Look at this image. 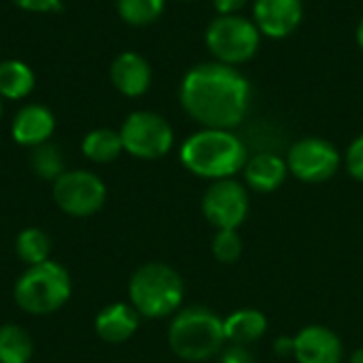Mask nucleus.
<instances>
[{
    "mask_svg": "<svg viewBox=\"0 0 363 363\" xmlns=\"http://www.w3.org/2000/svg\"><path fill=\"white\" fill-rule=\"evenodd\" d=\"M251 81L221 62H202L189 68L179 85L183 111L202 128L234 130L251 108Z\"/></svg>",
    "mask_w": 363,
    "mask_h": 363,
    "instance_id": "obj_1",
    "label": "nucleus"
},
{
    "mask_svg": "<svg viewBox=\"0 0 363 363\" xmlns=\"http://www.w3.org/2000/svg\"><path fill=\"white\" fill-rule=\"evenodd\" d=\"M179 160L187 172L213 183L240 174L249 160V149L234 130L200 128L181 143Z\"/></svg>",
    "mask_w": 363,
    "mask_h": 363,
    "instance_id": "obj_2",
    "label": "nucleus"
},
{
    "mask_svg": "<svg viewBox=\"0 0 363 363\" xmlns=\"http://www.w3.org/2000/svg\"><path fill=\"white\" fill-rule=\"evenodd\" d=\"M223 317L206 306H187L172 315L168 328L170 351L189 363H202L217 357L225 347Z\"/></svg>",
    "mask_w": 363,
    "mask_h": 363,
    "instance_id": "obj_3",
    "label": "nucleus"
},
{
    "mask_svg": "<svg viewBox=\"0 0 363 363\" xmlns=\"http://www.w3.org/2000/svg\"><path fill=\"white\" fill-rule=\"evenodd\" d=\"M128 296L130 304L143 319H166L181 311L185 283L172 266L149 262L132 274Z\"/></svg>",
    "mask_w": 363,
    "mask_h": 363,
    "instance_id": "obj_4",
    "label": "nucleus"
},
{
    "mask_svg": "<svg viewBox=\"0 0 363 363\" xmlns=\"http://www.w3.org/2000/svg\"><path fill=\"white\" fill-rule=\"evenodd\" d=\"M70 294L72 281L68 270L51 259L28 266L13 289L15 304L34 317H45L60 311L70 300Z\"/></svg>",
    "mask_w": 363,
    "mask_h": 363,
    "instance_id": "obj_5",
    "label": "nucleus"
},
{
    "mask_svg": "<svg viewBox=\"0 0 363 363\" xmlns=\"http://www.w3.org/2000/svg\"><path fill=\"white\" fill-rule=\"evenodd\" d=\"M204 43L215 62L240 66L253 60L262 45V32L245 15H217L204 32Z\"/></svg>",
    "mask_w": 363,
    "mask_h": 363,
    "instance_id": "obj_6",
    "label": "nucleus"
},
{
    "mask_svg": "<svg viewBox=\"0 0 363 363\" xmlns=\"http://www.w3.org/2000/svg\"><path fill=\"white\" fill-rule=\"evenodd\" d=\"M123 151L138 160H160L174 147V130L153 111H134L119 128Z\"/></svg>",
    "mask_w": 363,
    "mask_h": 363,
    "instance_id": "obj_7",
    "label": "nucleus"
},
{
    "mask_svg": "<svg viewBox=\"0 0 363 363\" xmlns=\"http://www.w3.org/2000/svg\"><path fill=\"white\" fill-rule=\"evenodd\" d=\"M289 174L302 183L319 185L336 177L342 166V153L334 143L321 136H304L287 151Z\"/></svg>",
    "mask_w": 363,
    "mask_h": 363,
    "instance_id": "obj_8",
    "label": "nucleus"
},
{
    "mask_svg": "<svg viewBox=\"0 0 363 363\" xmlns=\"http://www.w3.org/2000/svg\"><path fill=\"white\" fill-rule=\"evenodd\" d=\"M53 202L70 217H91L106 202V185L96 172L66 170L53 181Z\"/></svg>",
    "mask_w": 363,
    "mask_h": 363,
    "instance_id": "obj_9",
    "label": "nucleus"
},
{
    "mask_svg": "<svg viewBox=\"0 0 363 363\" xmlns=\"http://www.w3.org/2000/svg\"><path fill=\"white\" fill-rule=\"evenodd\" d=\"M249 189L238 179L213 181L202 196V215L215 230H238L249 217Z\"/></svg>",
    "mask_w": 363,
    "mask_h": 363,
    "instance_id": "obj_10",
    "label": "nucleus"
},
{
    "mask_svg": "<svg viewBox=\"0 0 363 363\" xmlns=\"http://www.w3.org/2000/svg\"><path fill=\"white\" fill-rule=\"evenodd\" d=\"M304 19L302 0H253V21L266 38L291 36Z\"/></svg>",
    "mask_w": 363,
    "mask_h": 363,
    "instance_id": "obj_11",
    "label": "nucleus"
},
{
    "mask_svg": "<svg viewBox=\"0 0 363 363\" xmlns=\"http://www.w3.org/2000/svg\"><path fill=\"white\" fill-rule=\"evenodd\" d=\"M294 359L298 363H342L345 347L334 330L313 323L294 336Z\"/></svg>",
    "mask_w": 363,
    "mask_h": 363,
    "instance_id": "obj_12",
    "label": "nucleus"
},
{
    "mask_svg": "<svg viewBox=\"0 0 363 363\" xmlns=\"http://www.w3.org/2000/svg\"><path fill=\"white\" fill-rule=\"evenodd\" d=\"M151 64L136 51H121L111 64V83L125 98L145 96L151 87Z\"/></svg>",
    "mask_w": 363,
    "mask_h": 363,
    "instance_id": "obj_13",
    "label": "nucleus"
},
{
    "mask_svg": "<svg viewBox=\"0 0 363 363\" xmlns=\"http://www.w3.org/2000/svg\"><path fill=\"white\" fill-rule=\"evenodd\" d=\"M55 132V117L51 108L45 104H26L21 106L11 123L13 140L21 147H38L43 143H49Z\"/></svg>",
    "mask_w": 363,
    "mask_h": 363,
    "instance_id": "obj_14",
    "label": "nucleus"
},
{
    "mask_svg": "<svg viewBox=\"0 0 363 363\" xmlns=\"http://www.w3.org/2000/svg\"><path fill=\"white\" fill-rule=\"evenodd\" d=\"M242 177H245L242 183L247 185V189L255 194H272L279 187H283V183L289 177L287 160L270 151L249 155L242 168Z\"/></svg>",
    "mask_w": 363,
    "mask_h": 363,
    "instance_id": "obj_15",
    "label": "nucleus"
},
{
    "mask_svg": "<svg viewBox=\"0 0 363 363\" xmlns=\"http://www.w3.org/2000/svg\"><path fill=\"white\" fill-rule=\"evenodd\" d=\"M140 323V315L134 311V306L128 302H115L104 306L96 319H94V330L100 340L108 345H121L130 340Z\"/></svg>",
    "mask_w": 363,
    "mask_h": 363,
    "instance_id": "obj_16",
    "label": "nucleus"
},
{
    "mask_svg": "<svg viewBox=\"0 0 363 363\" xmlns=\"http://www.w3.org/2000/svg\"><path fill=\"white\" fill-rule=\"evenodd\" d=\"M268 332V319L257 308H238L223 319V334L228 345L249 347L262 340Z\"/></svg>",
    "mask_w": 363,
    "mask_h": 363,
    "instance_id": "obj_17",
    "label": "nucleus"
},
{
    "mask_svg": "<svg viewBox=\"0 0 363 363\" xmlns=\"http://www.w3.org/2000/svg\"><path fill=\"white\" fill-rule=\"evenodd\" d=\"M36 77L32 68L21 60L0 62V98L2 100H23L32 94Z\"/></svg>",
    "mask_w": 363,
    "mask_h": 363,
    "instance_id": "obj_18",
    "label": "nucleus"
},
{
    "mask_svg": "<svg viewBox=\"0 0 363 363\" xmlns=\"http://www.w3.org/2000/svg\"><path fill=\"white\" fill-rule=\"evenodd\" d=\"M81 151L94 164H111L123 153V143L117 130L96 128L85 134L81 143Z\"/></svg>",
    "mask_w": 363,
    "mask_h": 363,
    "instance_id": "obj_19",
    "label": "nucleus"
},
{
    "mask_svg": "<svg viewBox=\"0 0 363 363\" xmlns=\"http://www.w3.org/2000/svg\"><path fill=\"white\" fill-rule=\"evenodd\" d=\"M32 355L34 340L21 325H0V363H30Z\"/></svg>",
    "mask_w": 363,
    "mask_h": 363,
    "instance_id": "obj_20",
    "label": "nucleus"
},
{
    "mask_svg": "<svg viewBox=\"0 0 363 363\" xmlns=\"http://www.w3.org/2000/svg\"><path fill=\"white\" fill-rule=\"evenodd\" d=\"M15 253L26 266H36L49 259L51 238L40 228H26L15 238Z\"/></svg>",
    "mask_w": 363,
    "mask_h": 363,
    "instance_id": "obj_21",
    "label": "nucleus"
},
{
    "mask_svg": "<svg viewBox=\"0 0 363 363\" xmlns=\"http://www.w3.org/2000/svg\"><path fill=\"white\" fill-rule=\"evenodd\" d=\"M166 0H117L119 17L134 28L149 26L162 17Z\"/></svg>",
    "mask_w": 363,
    "mask_h": 363,
    "instance_id": "obj_22",
    "label": "nucleus"
},
{
    "mask_svg": "<svg viewBox=\"0 0 363 363\" xmlns=\"http://www.w3.org/2000/svg\"><path fill=\"white\" fill-rule=\"evenodd\" d=\"M30 166L45 181H55L57 177H62L66 172V168H64V155H62L60 147L53 145L51 140L49 143H43V145H38V147L32 149Z\"/></svg>",
    "mask_w": 363,
    "mask_h": 363,
    "instance_id": "obj_23",
    "label": "nucleus"
},
{
    "mask_svg": "<svg viewBox=\"0 0 363 363\" xmlns=\"http://www.w3.org/2000/svg\"><path fill=\"white\" fill-rule=\"evenodd\" d=\"M211 249L219 264H236L242 257L245 242L238 230H215Z\"/></svg>",
    "mask_w": 363,
    "mask_h": 363,
    "instance_id": "obj_24",
    "label": "nucleus"
},
{
    "mask_svg": "<svg viewBox=\"0 0 363 363\" xmlns=\"http://www.w3.org/2000/svg\"><path fill=\"white\" fill-rule=\"evenodd\" d=\"M342 164L351 179H355L357 183H363V134L351 140V145L347 147V153L342 157Z\"/></svg>",
    "mask_w": 363,
    "mask_h": 363,
    "instance_id": "obj_25",
    "label": "nucleus"
},
{
    "mask_svg": "<svg viewBox=\"0 0 363 363\" xmlns=\"http://www.w3.org/2000/svg\"><path fill=\"white\" fill-rule=\"evenodd\" d=\"M219 363H257L249 347L242 345H225L219 353Z\"/></svg>",
    "mask_w": 363,
    "mask_h": 363,
    "instance_id": "obj_26",
    "label": "nucleus"
},
{
    "mask_svg": "<svg viewBox=\"0 0 363 363\" xmlns=\"http://www.w3.org/2000/svg\"><path fill=\"white\" fill-rule=\"evenodd\" d=\"M15 6L28 13H55L62 11V0H13Z\"/></svg>",
    "mask_w": 363,
    "mask_h": 363,
    "instance_id": "obj_27",
    "label": "nucleus"
},
{
    "mask_svg": "<svg viewBox=\"0 0 363 363\" xmlns=\"http://www.w3.org/2000/svg\"><path fill=\"white\" fill-rule=\"evenodd\" d=\"M247 4L249 0H213L217 15H238Z\"/></svg>",
    "mask_w": 363,
    "mask_h": 363,
    "instance_id": "obj_28",
    "label": "nucleus"
},
{
    "mask_svg": "<svg viewBox=\"0 0 363 363\" xmlns=\"http://www.w3.org/2000/svg\"><path fill=\"white\" fill-rule=\"evenodd\" d=\"M274 351H277V353H281V355H291V357H294V338H287V336L277 338V342H274Z\"/></svg>",
    "mask_w": 363,
    "mask_h": 363,
    "instance_id": "obj_29",
    "label": "nucleus"
},
{
    "mask_svg": "<svg viewBox=\"0 0 363 363\" xmlns=\"http://www.w3.org/2000/svg\"><path fill=\"white\" fill-rule=\"evenodd\" d=\"M355 40H357V47L363 51V17L359 19L357 28H355Z\"/></svg>",
    "mask_w": 363,
    "mask_h": 363,
    "instance_id": "obj_30",
    "label": "nucleus"
},
{
    "mask_svg": "<svg viewBox=\"0 0 363 363\" xmlns=\"http://www.w3.org/2000/svg\"><path fill=\"white\" fill-rule=\"evenodd\" d=\"M349 363H363V347L355 349V351L351 353V357H349Z\"/></svg>",
    "mask_w": 363,
    "mask_h": 363,
    "instance_id": "obj_31",
    "label": "nucleus"
},
{
    "mask_svg": "<svg viewBox=\"0 0 363 363\" xmlns=\"http://www.w3.org/2000/svg\"><path fill=\"white\" fill-rule=\"evenodd\" d=\"M0 119H2V98H0Z\"/></svg>",
    "mask_w": 363,
    "mask_h": 363,
    "instance_id": "obj_32",
    "label": "nucleus"
},
{
    "mask_svg": "<svg viewBox=\"0 0 363 363\" xmlns=\"http://www.w3.org/2000/svg\"><path fill=\"white\" fill-rule=\"evenodd\" d=\"M179 2H194V0H179Z\"/></svg>",
    "mask_w": 363,
    "mask_h": 363,
    "instance_id": "obj_33",
    "label": "nucleus"
}]
</instances>
